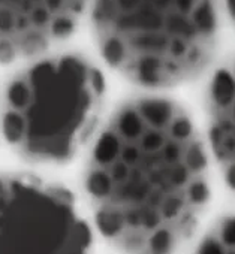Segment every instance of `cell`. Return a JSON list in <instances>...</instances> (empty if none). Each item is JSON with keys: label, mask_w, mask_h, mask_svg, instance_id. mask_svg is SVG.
I'll use <instances>...</instances> for the list:
<instances>
[{"label": "cell", "mask_w": 235, "mask_h": 254, "mask_svg": "<svg viewBox=\"0 0 235 254\" xmlns=\"http://www.w3.org/2000/svg\"><path fill=\"white\" fill-rule=\"evenodd\" d=\"M211 165L181 103L162 94L125 100L85 156L82 191L94 227L123 254H178L210 206Z\"/></svg>", "instance_id": "cell-1"}, {"label": "cell", "mask_w": 235, "mask_h": 254, "mask_svg": "<svg viewBox=\"0 0 235 254\" xmlns=\"http://www.w3.org/2000/svg\"><path fill=\"white\" fill-rule=\"evenodd\" d=\"M102 69L79 53L30 60L0 94V136L21 160L65 166L87 151L105 121Z\"/></svg>", "instance_id": "cell-2"}, {"label": "cell", "mask_w": 235, "mask_h": 254, "mask_svg": "<svg viewBox=\"0 0 235 254\" xmlns=\"http://www.w3.org/2000/svg\"><path fill=\"white\" fill-rule=\"evenodd\" d=\"M88 12L105 63L143 88L192 81L216 53L219 0H90Z\"/></svg>", "instance_id": "cell-3"}, {"label": "cell", "mask_w": 235, "mask_h": 254, "mask_svg": "<svg viewBox=\"0 0 235 254\" xmlns=\"http://www.w3.org/2000/svg\"><path fill=\"white\" fill-rule=\"evenodd\" d=\"M93 229L75 194L29 172H0V254H91Z\"/></svg>", "instance_id": "cell-4"}, {"label": "cell", "mask_w": 235, "mask_h": 254, "mask_svg": "<svg viewBox=\"0 0 235 254\" xmlns=\"http://www.w3.org/2000/svg\"><path fill=\"white\" fill-rule=\"evenodd\" d=\"M90 0H0V64L30 62L68 41Z\"/></svg>", "instance_id": "cell-5"}, {"label": "cell", "mask_w": 235, "mask_h": 254, "mask_svg": "<svg viewBox=\"0 0 235 254\" xmlns=\"http://www.w3.org/2000/svg\"><path fill=\"white\" fill-rule=\"evenodd\" d=\"M204 139L220 178L235 194V57L211 75L204 99Z\"/></svg>", "instance_id": "cell-6"}, {"label": "cell", "mask_w": 235, "mask_h": 254, "mask_svg": "<svg viewBox=\"0 0 235 254\" xmlns=\"http://www.w3.org/2000/svg\"><path fill=\"white\" fill-rule=\"evenodd\" d=\"M192 254H235V214L225 215L211 224Z\"/></svg>", "instance_id": "cell-7"}, {"label": "cell", "mask_w": 235, "mask_h": 254, "mask_svg": "<svg viewBox=\"0 0 235 254\" xmlns=\"http://www.w3.org/2000/svg\"><path fill=\"white\" fill-rule=\"evenodd\" d=\"M223 6L232 26L235 27V0H223Z\"/></svg>", "instance_id": "cell-8"}]
</instances>
